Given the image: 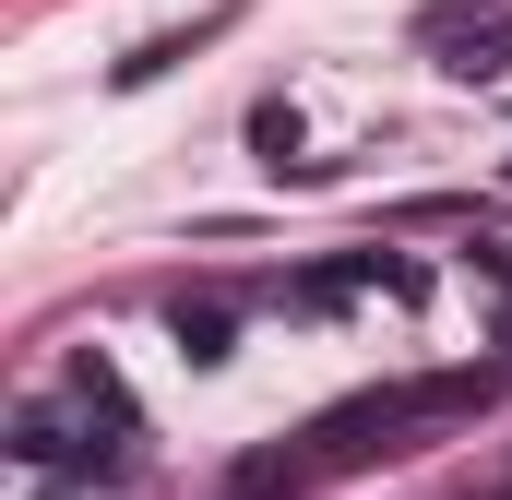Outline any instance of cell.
<instances>
[{
	"label": "cell",
	"instance_id": "6da1fadb",
	"mask_svg": "<svg viewBox=\"0 0 512 500\" xmlns=\"http://www.w3.org/2000/svg\"><path fill=\"white\" fill-rule=\"evenodd\" d=\"M489 393H501V370H417V381H382V393H346V405L310 417L298 441L251 453V465H239V500L334 489V477H358V465H382V453H417V441L453 429V417H489Z\"/></svg>",
	"mask_w": 512,
	"mask_h": 500
},
{
	"label": "cell",
	"instance_id": "5b68a950",
	"mask_svg": "<svg viewBox=\"0 0 512 500\" xmlns=\"http://www.w3.org/2000/svg\"><path fill=\"white\" fill-rule=\"evenodd\" d=\"M441 72H453V84H501V72H512V24H489V36H453V48H441Z\"/></svg>",
	"mask_w": 512,
	"mask_h": 500
},
{
	"label": "cell",
	"instance_id": "277c9868",
	"mask_svg": "<svg viewBox=\"0 0 512 500\" xmlns=\"http://www.w3.org/2000/svg\"><path fill=\"white\" fill-rule=\"evenodd\" d=\"M334 274H346V298H393V310L429 298V262H417V250H346Z\"/></svg>",
	"mask_w": 512,
	"mask_h": 500
},
{
	"label": "cell",
	"instance_id": "7a4b0ae2",
	"mask_svg": "<svg viewBox=\"0 0 512 500\" xmlns=\"http://www.w3.org/2000/svg\"><path fill=\"white\" fill-rule=\"evenodd\" d=\"M227 24H239V0H215L203 24H167V36H143V48H131V60H120V72H108V84H120V96H143V84H167V72H179L191 48H215Z\"/></svg>",
	"mask_w": 512,
	"mask_h": 500
},
{
	"label": "cell",
	"instance_id": "3957f363",
	"mask_svg": "<svg viewBox=\"0 0 512 500\" xmlns=\"http://www.w3.org/2000/svg\"><path fill=\"white\" fill-rule=\"evenodd\" d=\"M167 334L191 370H227L239 358V298H167Z\"/></svg>",
	"mask_w": 512,
	"mask_h": 500
}]
</instances>
